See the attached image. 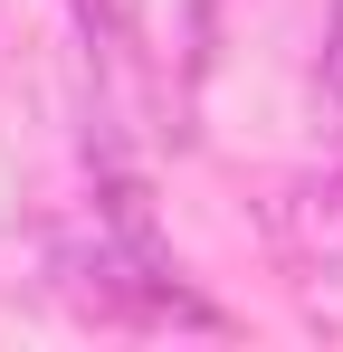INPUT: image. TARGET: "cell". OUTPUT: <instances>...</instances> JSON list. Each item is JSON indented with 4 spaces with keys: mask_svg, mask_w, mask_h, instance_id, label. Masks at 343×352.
<instances>
[{
    "mask_svg": "<svg viewBox=\"0 0 343 352\" xmlns=\"http://www.w3.org/2000/svg\"><path fill=\"white\" fill-rule=\"evenodd\" d=\"M267 229H277V248H286V267H295V276L343 286V172L286 181L277 210H267Z\"/></svg>",
    "mask_w": 343,
    "mask_h": 352,
    "instance_id": "obj_1",
    "label": "cell"
},
{
    "mask_svg": "<svg viewBox=\"0 0 343 352\" xmlns=\"http://www.w3.org/2000/svg\"><path fill=\"white\" fill-rule=\"evenodd\" d=\"M67 10H76V29H86V48H96V58H114V48H124V19H114V0H67Z\"/></svg>",
    "mask_w": 343,
    "mask_h": 352,
    "instance_id": "obj_2",
    "label": "cell"
},
{
    "mask_svg": "<svg viewBox=\"0 0 343 352\" xmlns=\"http://www.w3.org/2000/svg\"><path fill=\"white\" fill-rule=\"evenodd\" d=\"M324 115L343 124V0H334V19H324Z\"/></svg>",
    "mask_w": 343,
    "mask_h": 352,
    "instance_id": "obj_3",
    "label": "cell"
}]
</instances>
